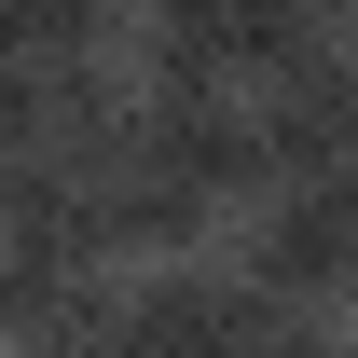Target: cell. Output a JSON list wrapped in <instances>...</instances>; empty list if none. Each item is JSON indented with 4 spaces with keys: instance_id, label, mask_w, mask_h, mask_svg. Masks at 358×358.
<instances>
[{
    "instance_id": "cell-1",
    "label": "cell",
    "mask_w": 358,
    "mask_h": 358,
    "mask_svg": "<svg viewBox=\"0 0 358 358\" xmlns=\"http://www.w3.org/2000/svg\"><path fill=\"white\" fill-rule=\"evenodd\" d=\"M221 262L248 275L275 317H345V289H358V179L262 193L248 221H221Z\"/></svg>"
}]
</instances>
